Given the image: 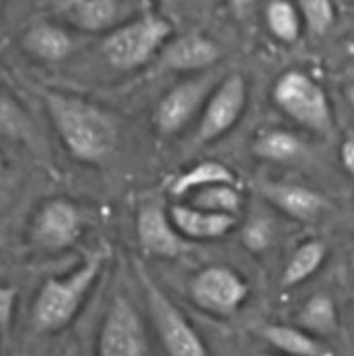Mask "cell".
I'll use <instances>...</instances> for the list:
<instances>
[{
  "label": "cell",
  "mask_w": 354,
  "mask_h": 356,
  "mask_svg": "<svg viewBox=\"0 0 354 356\" xmlns=\"http://www.w3.org/2000/svg\"><path fill=\"white\" fill-rule=\"evenodd\" d=\"M328 256V245L319 238H309L302 242L292 252L281 271L280 284L283 289H294L305 284L321 270Z\"/></svg>",
  "instance_id": "ac0fdd59"
},
{
  "label": "cell",
  "mask_w": 354,
  "mask_h": 356,
  "mask_svg": "<svg viewBox=\"0 0 354 356\" xmlns=\"http://www.w3.org/2000/svg\"><path fill=\"white\" fill-rule=\"evenodd\" d=\"M17 305V289L0 282V334H6L12 325Z\"/></svg>",
  "instance_id": "4316f807"
},
{
  "label": "cell",
  "mask_w": 354,
  "mask_h": 356,
  "mask_svg": "<svg viewBox=\"0 0 354 356\" xmlns=\"http://www.w3.org/2000/svg\"><path fill=\"white\" fill-rule=\"evenodd\" d=\"M260 195L278 211L297 221H312L326 209L325 197L302 184L262 183Z\"/></svg>",
  "instance_id": "9a60e30c"
},
{
  "label": "cell",
  "mask_w": 354,
  "mask_h": 356,
  "mask_svg": "<svg viewBox=\"0 0 354 356\" xmlns=\"http://www.w3.org/2000/svg\"><path fill=\"white\" fill-rule=\"evenodd\" d=\"M170 37L172 24L165 17L146 13L128 17L104 35L101 51L111 68L118 72H134L158 58Z\"/></svg>",
  "instance_id": "3957f363"
},
{
  "label": "cell",
  "mask_w": 354,
  "mask_h": 356,
  "mask_svg": "<svg viewBox=\"0 0 354 356\" xmlns=\"http://www.w3.org/2000/svg\"><path fill=\"white\" fill-rule=\"evenodd\" d=\"M160 2H162V3H176L177 0H160Z\"/></svg>",
  "instance_id": "d6a6232c"
},
{
  "label": "cell",
  "mask_w": 354,
  "mask_h": 356,
  "mask_svg": "<svg viewBox=\"0 0 354 356\" xmlns=\"http://www.w3.org/2000/svg\"><path fill=\"white\" fill-rule=\"evenodd\" d=\"M252 153L260 160L274 163L294 162L304 153V143L297 134L285 129H269L255 136Z\"/></svg>",
  "instance_id": "44dd1931"
},
{
  "label": "cell",
  "mask_w": 354,
  "mask_h": 356,
  "mask_svg": "<svg viewBox=\"0 0 354 356\" xmlns=\"http://www.w3.org/2000/svg\"><path fill=\"white\" fill-rule=\"evenodd\" d=\"M108 257L110 247H99L75 270L47 278L42 284L31 306V325L38 334H56L71 325L92 292Z\"/></svg>",
  "instance_id": "7a4b0ae2"
},
{
  "label": "cell",
  "mask_w": 354,
  "mask_h": 356,
  "mask_svg": "<svg viewBox=\"0 0 354 356\" xmlns=\"http://www.w3.org/2000/svg\"><path fill=\"white\" fill-rule=\"evenodd\" d=\"M221 183L236 184L235 172L217 160H203V162L194 163L193 167L180 172L176 179H172L169 190L172 197L187 198L201 188Z\"/></svg>",
  "instance_id": "d6986e66"
},
{
  "label": "cell",
  "mask_w": 354,
  "mask_h": 356,
  "mask_svg": "<svg viewBox=\"0 0 354 356\" xmlns=\"http://www.w3.org/2000/svg\"><path fill=\"white\" fill-rule=\"evenodd\" d=\"M6 170H7V163H6V159H3V155L0 153V183H2V179L6 177Z\"/></svg>",
  "instance_id": "4dcf8cb0"
},
{
  "label": "cell",
  "mask_w": 354,
  "mask_h": 356,
  "mask_svg": "<svg viewBox=\"0 0 354 356\" xmlns=\"http://www.w3.org/2000/svg\"><path fill=\"white\" fill-rule=\"evenodd\" d=\"M83 232V218L78 205L68 198H51L44 202L30 226V240L37 249L59 254L71 249Z\"/></svg>",
  "instance_id": "30bf717a"
},
{
  "label": "cell",
  "mask_w": 354,
  "mask_h": 356,
  "mask_svg": "<svg viewBox=\"0 0 354 356\" xmlns=\"http://www.w3.org/2000/svg\"><path fill=\"white\" fill-rule=\"evenodd\" d=\"M255 356H285V355H280V353H259Z\"/></svg>",
  "instance_id": "1f68e13d"
},
{
  "label": "cell",
  "mask_w": 354,
  "mask_h": 356,
  "mask_svg": "<svg viewBox=\"0 0 354 356\" xmlns=\"http://www.w3.org/2000/svg\"><path fill=\"white\" fill-rule=\"evenodd\" d=\"M134 271L144 294L149 320L165 355L210 356L200 334L187 322L184 313L174 305L172 299L162 291L148 268L141 261H134Z\"/></svg>",
  "instance_id": "277c9868"
},
{
  "label": "cell",
  "mask_w": 354,
  "mask_h": 356,
  "mask_svg": "<svg viewBox=\"0 0 354 356\" xmlns=\"http://www.w3.org/2000/svg\"><path fill=\"white\" fill-rule=\"evenodd\" d=\"M248 104V83L242 73H228L215 86L208 96L200 117H198L194 141L198 145H210L228 134Z\"/></svg>",
  "instance_id": "52a82bcc"
},
{
  "label": "cell",
  "mask_w": 354,
  "mask_h": 356,
  "mask_svg": "<svg viewBox=\"0 0 354 356\" xmlns=\"http://www.w3.org/2000/svg\"><path fill=\"white\" fill-rule=\"evenodd\" d=\"M186 204L208 212H215V214L238 218L243 204H245V198H243L242 190L236 184L221 183L194 191L186 198Z\"/></svg>",
  "instance_id": "7402d4cb"
},
{
  "label": "cell",
  "mask_w": 354,
  "mask_h": 356,
  "mask_svg": "<svg viewBox=\"0 0 354 356\" xmlns=\"http://www.w3.org/2000/svg\"><path fill=\"white\" fill-rule=\"evenodd\" d=\"M264 19L269 33L281 44H295L304 30L294 0H269L264 10Z\"/></svg>",
  "instance_id": "603a6c76"
},
{
  "label": "cell",
  "mask_w": 354,
  "mask_h": 356,
  "mask_svg": "<svg viewBox=\"0 0 354 356\" xmlns=\"http://www.w3.org/2000/svg\"><path fill=\"white\" fill-rule=\"evenodd\" d=\"M217 70H207L191 79L183 80L163 94L153 115V124L162 136H176L200 117L212 90L222 80Z\"/></svg>",
  "instance_id": "8992f818"
},
{
  "label": "cell",
  "mask_w": 354,
  "mask_h": 356,
  "mask_svg": "<svg viewBox=\"0 0 354 356\" xmlns=\"http://www.w3.org/2000/svg\"><path fill=\"white\" fill-rule=\"evenodd\" d=\"M297 327L318 339L335 334L339 329V313L333 299L325 292L311 296L298 309Z\"/></svg>",
  "instance_id": "ffe728a7"
},
{
  "label": "cell",
  "mask_w": 354,
  "mask_h": 356,
  "mask_svg": "<svg viewBox=\"0 0 354 356\" xmlns=\"http://www.w3.org/2000/svg\"><path fill=\"white\" fill-rule=\"evenodd\" d=\"M304 28L312 35H325L335 23L333 0H294Z\"/></svg>",
  "instance_id": "d4e9b609"
},
{
  "label": "cell",
  "mask_w": 354,
  "mask_h": 356,
  "mask_svg": "<svg viewBox=\"0 0 354 356\" xmlns=\"http://www.w3.org/2000/svg\"><path fill=\"white\" fill-rule=\"evenodd\" d=\"M59 17L82 33H110L132 17L125 0H58Z\"/></svg>",
  "instance_id": "4fadbf2b"
},
{
  "label": "cell",
  "mask_w": 354,
  "mask_h": 356,
  "mask_svg": "<svg viewBox=\"0 0 354 356\" xmlns=\"http://www.w3.org/2000/svg\"><path fill=\"white\" fill-rule=\"evenodd\" d=\"M97 356H149L144 320L124 294L115 296L104 313L97 336Z\"/></svg>",
  "instance_id": "ba28073f"
},
{
  "label": "cell",
  "mask_w": 354,
  "mask_h": 356,
  "mask_svg": "<svg viewBox=\"0 0 354 356\" xmlns=\"http://www.w3.org/2000/svg\"><path fill=\"white\" fill-rule=\"evenodd\" d=\"M21 47L37 61L59 63L73 54L75 38L61 24L37 21L21 35Z\"/></svg>",
  "instance_id": "2e32d148"
},
{
  "label": "cell",
  "mask_w": 354,
  "mask_h": 356,
  "mask_svg": "<svg viewBox=\"0 0 354 356\" xmlns=\"http://www.w3.org/2000/svg\"><path fill=\"white\" fill-rule=\"evenodd\" d=\"M260 337L273 350L285 356H333L321 339L297 325L267 323L259 329Z\"/></svg>",
  "instance_id": "e0dca14e"
},
{
  "label": "cell",
  "mask_w": 354,
  "mask_h": 356,
  "mask_svg": "<svg viewBox=\"0 0 354 356\" xmlns=\"http://www.w3.org/2000/svg\"><path fill=\"white\" fill-rule=\"evenodd\" d=\"M271 96L295 124L316 134H332L335 127L332 103L321 83L309 73L297 68L287 70L276 79Z\"/></svg>",
  "instance_id": "5b68a950"
},
{
  "label": "cell",
  "mask_w": 354,
  "mask_h": 356,
  "mask_svg": "<svg viewBox=\"0 0 354 356\" xmlns=\"http://www.w3.org/2000/svg\"><path fill=\"white\" fill-rule=\"evenodd\" d=\"M346 99H347V103L354 108V82L351 83V86L346 87Z\"/></svg>",
  "instance_id": "f546056e"
},
{
  "label": "cell",
  "mask_w": 354,
  "mask_h": 356,
  "mask_svg": "<svg viewBox=\"0 0 354 356\" xmlns=\"http://www.w3.org/2000/svg\"><path fill=\"white\" fill-rule=\"evenodd\" d=\"M42 101L71 159L87 165H101L115 155L120 125L111 111L83 97L52 89L42 90Z\"/></svg>",
  "instance_id": "6da1fadb"
},
{
  "label": "cell",
  "mask_w": 354,
  "mask_h": 356,
  "mask_svg": "<svg viewBox=\"0 0 354 356\" xmlns=\"http://www.w3.org/2000/svg\"><path fill=\"white\" fill-rule=\"evenodd\" d=\"M189 296L201 312L219 318H229L245 305L250 296V285L233 268L212 264L194 275L189 284Z\"/></svg>",
  "instance_id": "9c48e42d"
},
{
  "label": "cell",
  "mask_w": 354,
  "mask_h": 356,
  "mask_svg": "<svg viewBox=\"0 0 354 356\" xmlns=\"http://www.w3.org/2000/svg\"><path fill=\"white\" fill-rule=\"evenodd\" d=\"M340 163L351 177H354V138L344 139L339 149Z\"/></svg>",
  "instance_id": "83f0119b"
},
{
  "label": "cell",
  "mask_w": 354,
  "mask_h": 356,
  "mask_svg": "<svg viewBox=\"0 0 354 356\" xmlns=\"http://www.w3.org/2000/svg\"><path fill=\"white\" fill-rule=\"evenodd\" d=\"M273 226L267 219H252L242 235L243 245L252 252H264L273 243Z\"/></svg>",
  "instance_id": "484cf974"
},
{
  "label": "cell",
  "mask_w": 354,
  "mask_h": 356,
  "mask_svg": "<svg viewBox=\"0 0 354 356\" xmlns=\"http://www.w3.org/2000/svg\"><path fill=\"white\" fill-rule=\"evenodd\" d=\"M135 236L142 252L149 257L176 259L193 249V243L180 236L169 211L158 202L141 205L135 216Z\"/></svg>",
  "instance_id": "8fae6325"
},
{
  "label": "cell",
  "mask_w": 354,
  "mask_h": 356,
  "mask_svg": "<svg viewBox=\"0 0 354 356\" xmlns=\"http://www.w3.org/2000/svg\"><path fill=\"white\" fill-rule=\"evenodd\" d=\"M0 136L26 143L30 146L37 143L33 122L30 120L26 111L17 104V101L2 89H0Z\"/></svg>",
  "instance_id": "cb8c5ba5"
},
{
  "label": "cell",
  "mask_w": 354,
  "mask_h": 356,
  "mask_svg": "<svg viewBox=\"0 0 354 356\" xmlns=\"http://www.w3.org/2000/svg\"><path fill=\"white\" fill-rule=\"evenodd\" d=\"M255 2L257 0H228L229 7L235 14H245Z\"/></svg>",
  "instance_id": "f1b7e54d"
},
{
  "label": "cell",
  "mask_w": 354,
  "mask_h": 356,
  "mask_svg": "<svg viewBox=\"0 0 354 356\" xmlns=\"http://www.w3.org/2000/svg\"><path fill=\"white\" fill-rule=\"evenodd\" d=\"M221 56V45L214 38L198 31H187L163 45L156 65L163 72H203L214 68Z\"/></svg>",
  "instance_id": "7c38bea8"
},
{
  "label": "cell",
  "mask_w": 354,
  "mask_h": 356,
  "mask_svg": "<svg viewBox=\"0 0 354 356\" xmlns=\"http://www.w3.org/2000/svg\"><path fill=\"white\" fill-rule=\"evenodd\" d=\"M174 226L187 242H214L228 236L235 229L238 218L196 209L189 204H174L169 207Z\"/></svg>",
  "instance_id": "5bb4252c"
}]
</instances>
